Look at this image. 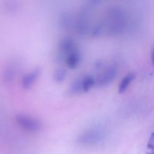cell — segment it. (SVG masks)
Segmentation results:
<instances>
[{"label":"cell","mask_w":154,"mask_h":154,"mask_svg":"<svg viewBox=\"0 0 154 154\" xmlns=\"http://www.w3.org/2000/svg\"><path fill=\"white\" fill-rule=\"evenodd\" d=\"M135 75L134 73H129L124 77L122 79L121 82L120 83V85L118 87V91L120 93H123L126 91L128 87H129L131 83L135 80Z\"/></svg>","instance_id":"cell-11"},{"label":"cell","mask_w":154,"mask_h":154,"mask_svg":"<svg viewBox=\"0 0 154 154\" xmlns=\"http://www.w3.org/2000/svg\"><path fill=\"white\" fill-rule=\"evenodd\" d=\"M105 33L110 36L120 35L126 31L129 24L127 16L122 8L113 6L108 9L106 17L103 20Z\"/></svg>","instance_id":"cell-1"},{"label":"cell","mask_w":154,"mask_h":154,"mask_svg":"<svg viewBox=\"0 0 154 154\" xmlns=\"http://www.w3.org/2000/svg\"><path fill=\"white\" fill-rule=\"evenodd\" d=\"M83 80H84V75L77 78L71 84L69 87V94L70 96H76V95L81 94L84 93V89H83Z\"/></svg>","instance_id":"cell-10"},{"label":"cell","mask_w":154,"mask_h":154,"mask_svg":"<svg viewBox=\"0 0 154 154\" xmlns=\"http://www.w3.org/2000/svg\"><path fill=\"white\" fill-rule=\"evenodd\" d=\"M105 33V26H104L103 21H100L95 24L94 26L90 29V35L93 37H98Z\"/></svg>","instance_id":"cell-13"},{"label":"cell","mask_w":154,"mask_h":154,"mask_svg":"<svg viewBox=\"0 0 154 154\" xmlns=\"http://www.w3.org/2000/svg\"><path fill=\"white\" fill-rule=\"evenodd\" d=\"M77 48H78L76 47L73 38L70 37L63 38L59 42L58 51L56 55V59L60 63L65 62L66 57Z\"/></svg>","instance_id":"cell-5"},{"label":"cell","mask_w":154,"mask_h":154,"mask_svg":"<svg viewBox=\"0 0 154 154\" xmlns=\"http://www.w3.org/2000/svg\"><path fill=\"white\" fill-rule=\"evenodd\" d=\"M95 85H96V78H94V77L92 75H84L83 80L84 93H87L90 91Z\"/></svg>","instance_id":"cell-12"},{"label":"cell","mask_w":154,"mask_h":154,"mask_svg":"<svg viewBox=\"0 0 154 154\" xmlns=\"http://www.w3.org/2000/svg\"><path fill=\"white\" fill-rule=\"evenodd\" d=\"M147 147H148V150H150L149 153L154 154V131L153 133L151 134V136H150V139H149Z\"/></svg>","instance_id":"cell-15"},{"label":"cell","mask_w":154,"mask_h":154,"mask_svg":"<svg viewBox=\"0 0 154 154\" xmlns=\"http://www.w3.org/2000/svg\"><path fill=\"white\" fill-rule=\"evenodd\" d=\"M107 132L104 128L101 126H93L81 132L78 137L79 144L87 147L96 146L105 141Z\"/></svg>","instance_id":"cell-3"},{"label":"cell","mask_w":154,"mask_h":154,"mask_svg":"<svg viewBox=\"0 0 154 154\" xmlns=\"http://www.w3.org/2000/svg\"><path fill=\"white\" fill-rule=\"evenodd\" d=\"M40 75V69L36 68L31 72L28 73L23 77L22 80V85L25 89H29L34 85Z\"/></svg>","instance_id":"cell-9"},{"label":"cell","mask_w":154,"mask_h":154,"mask_svg":"<svg viewBox=\"0 0 154 154\" xmlns=\"http://www.w3.org/2000/svg\"><path fill=\"white\" fill-rule=\"evenodd\" d=\"M151 60H152V63H153V67H154V47L153 48V49H152V51H151Z\"/></svg>","instance_id":"cell-16"},{"label":"cell","mask_w":154,"mask_h":154,"mask_svg":"<svg viewBox=\"0 0 154 154\" xmlns=\"http://www.w3.org/2000/svg\"><path fill=\"white\" fill-rule=\"evenodd\" d=\"M17 122L23 129L32 133L38 132L42 128V123L38 120L26 115H19L17 117Z\"/></svg>","instance_id":"cell-6"},{"label":"cell","mask_w":154,"mask_h":154,"mask_svg":"<svg viewBox=\"0 0 154 154\" xmlns=\"http://www.w3.org/2000/svg\"><path fill=\"white\" fill-rule=\"evenodd\" d=\"M118 66L112 64L107 66L100 72L96 78V85L99 87H104L111 84L118 75Z\"/></svg>","instance_id":"cell-4"},{"label":"cell","mask_w":154,"mask_h":154,"mask_svg":"<svg viewBox=\"0 0 154 154\" xmlns=\"http://www.w3.org/2000/svg\"><path fill=\"white\" fill-rule=\"evenodd\" d=\"M81 61V54L77 48L66 57L65 63L70 69H75L78 67Z\"/></svg>","instance_id":"cell-8"},{"label":"cell","mask_w":154,"mask_h":154,"mask_svg":"<svg viewBox=\"0 0 154 154\" xmlns=\"http://www.w3.org/2000/svg\"><path fill=\"white\" fill-rule=\"evenodd\" d=\"M96 1L87 2L80 11L75 23V28L77 34L79 35H85L90 32V23L93 11L95 10L98 4Z\"/></svg>","instance_id":"cell-2"},{"label":"cell","mask_w":154,"mask_h":154,"mask_svg":"<svg viewBox=\"0 0 154 154\" xmlns=\"http://www.w3.org/2000/svg\"><path fill=\"white\" fill-rule=\"evenodd\" d=\"M75 20L74 16L71 12L64 11L60 14L58 18L59 28L63 31H69L75 26Z\"/></svg>","instance_id":"cell-7"},{"label":"cell","mask_w":154,"mask_h":154,"mask_svg":"<svg viewBox=\"0 0 154 154\" xmlns=\"http://www.w3.org/2000/svg\"><path fill=\"white\" fill-rule=\"evenodd\" d=\"M147 154H152V153H147Z\"/></svg>","instance_id":"cell-17"},{"label":"cell","mask_w":154,"mask_h":154,"mask_svg":"<svg viewBox=\"0 0 154 154\" xmlns=\"http://www.w3.org/2000/svg\"><path fill=\"white\" fill-rule=\"evenodd\" d=\"M67 76V71L63 68H59L55 71L54 75V79L57 83H63Z\"/></svg>","instance_id":"cell-14"}]
</instances>
